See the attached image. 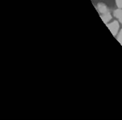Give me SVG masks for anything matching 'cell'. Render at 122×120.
<instances>
[{
  "mask_svg": "<svg viewBox=\"0 0 122 120\" xmlns=\"http://www.w3.org/2000/svg\"><path fill=\"white\" fill-rule=\"evenodd\" d=\"M108 28L109 29V30L112 32L113 36H117L119 33V29H120V24L117 20L112 21L110 23H108V24H106Z\"/></svg>",
  "mask_w": 122,
  "mask_h": 120,
  "instance_id": "obj_1",
  "label": "cell"
},
{
  "mask_svg": "<svg viewBox=\"0 0 122 120\" xmlns=\"http://www.w3.org/2000/svg\"><path fill=\"white\" fill-rule=\"evenodd\" d=\"M97 9L98 10V12L100 14H104V13L108 12V6H107L105 4L103 3H98L97 6Z\"/></svg>",
  "mask_w": 122,
  "mask_h": 120,
  "instance_id": "obj_2",
  "label": "cell"
},
{
  "mask_svg": "<svg viewBox=\"0 0 122 120\" xmlns=\"http://www.w3.org/2000/svg\"><path fill=\"white\" fill-rule=\"evenodd\" d=\"M101 18L102 20H103V22L104 23L108 24L111 20H112V14H111V13L109 11H108V12L104 13V14H101Z\"/></svg>",
  "mask_w": 122,
  "mask_h": 120,
  "instance_id": "obj_3",
  "label": "cell"
},
{
  "mask_svg": "<svg viewBox=\"0 0 122 120\" xmlns=\"http://www.w3.org/2000/svg\"><path fill=\"white\" fill-rule=\"evenodd\" d=\"M113 16L122 23V8H117L113 11Z\"/></svg>",
  "mask_w": 122,
  "mask_h": 120,
  "instance_id": "obj_4",
  "label": "cell"
},
{
  "mask_svg": "<svg viewBox=\"0 0 122 120\" xmlns=\"http://www.w3.org/2000/svg\"><path fill=\"white\" fill-rule=\"evenodd\" d=\"M117 41H118V42L121 43V45L122 46V28H121V30L119 31L118 34H117Z\"/></svg>",
  "mask_w": 122,
  "mask_h": 120,
  "instance_id": "obj_5",
  "label": "cell"
},
{
  "mask_svg": "<svg viewBox=\"0 0 122 120\" xmlns=\"http://www.w3.org/2000/svg\"><path fill=\"white\" fill-rule=\"evenodd\" d=\"M116 5L118 8H122V0H115Z\"/></svg>",
  "mask_w": 122,
  "mask_h": 120,
  "instance_id": "obj_6",
  "label": "cell"
}]
</instances>
